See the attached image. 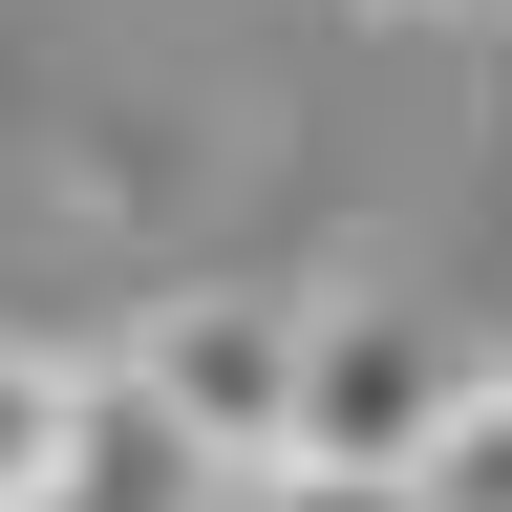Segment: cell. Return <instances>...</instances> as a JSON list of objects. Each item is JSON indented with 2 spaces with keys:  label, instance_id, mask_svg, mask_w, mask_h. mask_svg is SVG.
<instances>
[{
  "label": "cell",
  "instance_id": "6da1fadb",
  "mask_svg": "<svg viewBox=\"0 0 512 512\" xmlns=\"http://www.w3.org/2000/svg\"><path fill=\"white\" fill-rule=\"evenodd\" d=\"M448 406H470V342L384 278H320L299 299V427H278V491H406Z\"/></svg>",
  "mask_w": 512,
  "mask_h": 512
},
{
  "label": "cell",
  "instance_id": "7a4b0ae2",
  "mask_svg": "<svg viewBox=\"0 0 512 512\" xmlns=\"http://www.w3.org/2000/svg\"><path fill=\"white\" fill-rule=\"evenodd\" d=\"M299 299L320 278H171L150 320H128V406H150L214 491H278V427H299Z\"/></svg>",
  "mask_w": 512,
  "mask_h": 512
},
{
  "label": "cell",
  "instance_id": "3957f363",
  "mask_svg": "<svg viewBox=\"0 0 512 512\" xmlns=\"http://www.w3.org/2000/svg\"><path fill=\"white\" fill-rule=\"evenodd\" d=\"M22 512H214V470H192V448L86 363V384H64V448H43V491H22Z\"/></svg>",
  "mask_w": 512,
  "mask_h": 512
},
{
  "label": "cell",
  "instance_id": "277c9868",
  "mask_svg": "<svg viewBox=\"0 0 512 512\" xmlns=\"http://www.w3.org/2000/svg\"><path fill=\"white\" fill-rule=\"evenodd\" d=\"M406 512H512V363H470V406H448V448L406 470Z\"/></svg>",
  "mask_w": 512,
  "mask_h": 512
},
{
  "label": "cell",
  "instance_id": "5b68a950",
  "mask_svg": "<svg viewBox=\"0 0 512 512\" xmlns=\"http://www.w3.org/2000/svg\"><path fill=\"white\" fill-rule=\"evenodd\" d=\"M64 384H86L64 342H0V512L43 491V448H64Z\"/></svg>",
  "mask_w": 512,
  "mask_h": 512
}]
</instances>
